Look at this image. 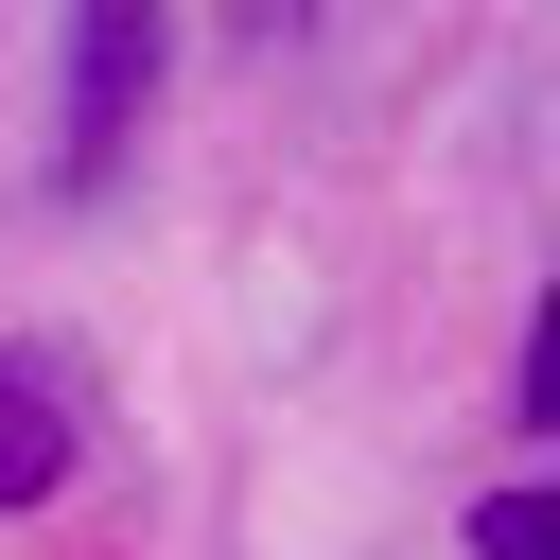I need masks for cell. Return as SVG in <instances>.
Segmentation results:
<instances>
[{
  "mask_svg": "<svg viewBox=\"0 0 560 560\" xmlns=\"http://www.w3.org/2000/svg\"><path fill=\"white\" fill-rule=\"evenodd\" d=\"M140 88H158V0H70V175L122 158Z\"/></svg>",
  "mask_w": 560,
  "mask_h": 560,
  "instance_id": "1",
  "label": "cell"
},
{
  "mask_svg": "<svg viewBox=\"0 0 560 560\" xmlns=\"http://www.w3.org/2000/svg\"><path fill=\"white\" fill-rule=\"evenodd\" d=\"M52 490H70V385L0 350V508H52Z\"/></svg>",
  "mask_w": 560,
  "mask_h": 560,
  "instance_id": "2",
  "label": "cell"
},
{
  "mask_svg": "<svg viewBox=\"0 0 560 560\" xmlns=\"http://www.w3.org/2000/svg\"><path fill=\"white\" fill-rule=\"evenodd\" d=\"M472 560H560V490H490L472 508Z\"/></svg>",
  "mask_w": 560,
  "mask_h": 560,
  "instance_id": "3",
  "label": "cell"
},
{
  "mask_svg": "<svg viewBox=\"0 0 560 560\" xmlns=\"http://www.w3.org/2000/svg\"><path fill=\"white\" fill-rule=\"evenodd\" d=\"M525 420L560 438V280H542V315H525Z\"/></svg>",
  "mask_w": 560,
  "mask_h": 560,
  "instance_id": "4",
  "label": "cell"
}]
</instances>
